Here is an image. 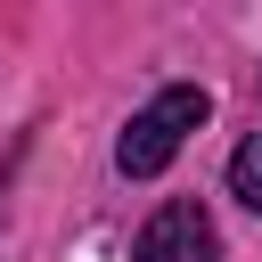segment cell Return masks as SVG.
I'll use <instances>...</instances> for the list:
<instances>
[{
    "instance_id": "cell-1",
    "label": "cell",
    "mask_w": 262,
    "mask_h": 262,
    "mask_svg": "<svg viewBox=\"0 0 262 262\" xmlns=\"http://www.w3.org/2000/svg\"><path fill=\"white\" fill-rule=\"evenodd\" d=\"M205 115H213V98L196 90V82H172V90H156L131 123H123V139H115V164H123V180H156L180 147H188V131H205Z\"/></svg>"
},
{
    "instance_id": "cell-2",
    "label": "cell",
    "mask_w": 262,
    "mask_h": 262,
    "mask_svg": "<svg viewBox=\"0 0 262 262\" xmlns=\"http://www.w3.org/2000/svg\"><path fill=\"white\" fill-rule=\"evenodd\" d=\"M131 262H213V221L196 196H172L139 237H131Z\"/></svg>"
},
{
    "instance_id": "cell-3",
    "label": "cell",
    "mask_w": 262,
    "mask_h": 262,
    "mask_svg": "<svg viewBox=\"0 0 262 262\" xmlns=\"http://www.w3.org/2000/svg\"><path fill=\"white\" fill-rule=\"evenodd\" d=\"M229 196H237L246 213H262V131L237 139V156H229Z\"/></svg>"
}]
</instances>
